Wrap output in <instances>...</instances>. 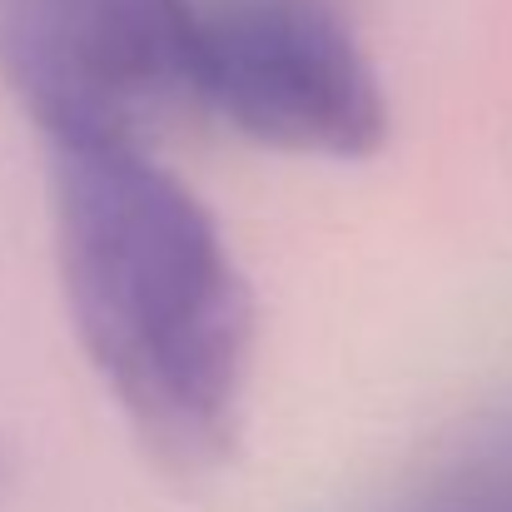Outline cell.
Returning <instances> with one entry per match:
<instances>
[{
    "instance_id": "1",
    "label": "cell",
    "mask_w": 512,
    "mask_h": 512,
    "mask_svg": "<svg viewBox=\"0 0 512 512\" xmlns=\"http://www.w3.org/2000/svg\"><path fill=\"white\" fill-rule=\"evenodd\" d=\"M75 334L135 443L174 478L229 463L254 368V294L214 214L135 140H45Z\"/></svg>"
},
{
    "instance_id": "2",
    "label": "cell",
    "mask_w": 512,
    "mask_h": 512,
    "mask_svg": "<svg viewBox=\"0 0 512 512\" xmlns=\"http://www.w3.org/2000/svg\"><path fill=\"white\" fill-rule=\"evenodd\" d=\"M189 95L239 135L363 160L388 135L378 70L329 0H189Z\"/></svg>"
},
{
    "instance_id": "3",
    "label": "cell",
    "mask_w": 512,
    "mask_h": 512,
    "mask_svg": "<svg viewBox=\"0 0 512 512\" xmlns=\"http://www.w3.org/2000/svg\"><path fill=\"white\" fill-rule=\"evenodd\" d=\"M189 0H0V70L45 140H135L189 95Z\"/></svg>"
},
{
    "instance_id": "4",
    "label": "cell",
    "mask_w": 512,
    "mask_h": 512,
    "mask_svg": "<svg viewBox=\"0 0 512 512\" xmlns=\"http://www.w3.org/2000/svg\"><path fill=\"white\" fill-rule=\"evenodd\" d=\"M398 512H512V428L468 443Z\"/></svg>"
}]
</instances>
